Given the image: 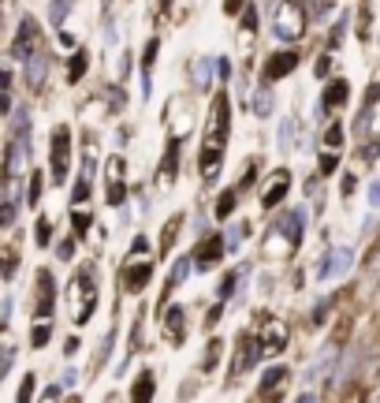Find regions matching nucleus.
Returning <instances> with one entry per match:
<instances>
[{"label":"nucleus","instance_id":"nucleus-28","mask_svg":"<svg viewBox=\"0 0 380 403\" xmlns=\"http://www.w3.org/2000/svg\"><path fill=\"white\" fill-rule=\"evenodd\" d=\"M127 202V187H123V179H108V206H123Z\"/></svg>","mask_w":380,"mask_h":403},{"label":"nucleus","instance_id":"nucleus-16","mask_svg":"<svg viewBox=\"0 0 380 403\" xmlns=\"http://www.w3.org/2000/svg\"><path fill=\"white\" fill-rule=\"evenodd\" d=\"M212 71H217V60L198 57V60L190 63V79H194V86H198V90H206L209 82H212Z\"/></svg>","mask_w":380,"mask_h":403},{"label":"nucleus","instance_id":"nucleus-15","mask_svg":"<svg viewBox=\"0 0 380 403\" xmlns=\"http://www.w3.org/2000/svg\"><path fill=\"white\" fill-rule=\"evenodd\" d=\"M30 45H34V19H23L19 23V38H15V45H12V57L26 60L30 57Z\"/></svg>","mask_w":380,"mask_h":403},{"label":"nucleus","instance_id":"nucleus-6","mask_svg":"<svg viewBox=\"0 0 380 403\" xmlns=\"http://www.w3.org/2000/svg\"><path fill=\"white\" fill-rule=\"evenodd\" d=\"M350 265H354V250L350 246H336V250H328L317 265V280H336L343 273H350Z\"/></svg>","mask_w":380,"mask_h":403},{"label":"nucleus","instance_id":"nucleus-8","mask_svg":"<svg viewBox=\"0 0 380 403\" xmlns=\"http://www.w3.org/2000/svg\"><path fill=\"white\" fill-rule=\"evenodd\" d=\"M299 60H302V52H294V49L272 52V57H268V63H265V71H261V82H265V86L280 82L283 75H291V71L299 68Z\"/></svg>","mask_w":380,"mask_h":403},{"label":"nucleus","instance_id":"nucleus-49","mask_svg":"<svg viewBox=\"0 0 380 403\" xmlns=\"http://www.w3.org/2000/svg\"><path fill=\"white\" fill-rule=\"evenodd\" d=\"M12 108V97H8V90H0V112H8Z\"/></svg>","mask_w":380,"mask_h":403},{"label":"nucleus","instance_id":"nucleus-52","mask_svg":"<svg viewBox=\"0 0 380 403\" xmlns=\"http://www.w3.org/2000/svg\"><path fill=\"white\" fill-rule=\"evenodd\" d=\"M168 4H172V0H161V12H164V8H168Z\"/></svg>","mask_w":380,"mask_h":403},{"label":"nucleus","instance_id":"nucleus-12","mask_svg":"<svg viewBox=\"0 0 380 403\" xmlns=\"http://www.w3.org/2000/svg\"><path fill=\"white\" fill-rule=\"evenodd\" d=\"M287 190H291V176H287V168H280V172L272 176V183L265 187L261 206H265V209H276V206H280V202L287 198Z\"/></svg>","mask_w":380,"mask_h":403},{"label":"nucleus","instance_id":"nucleus-20","mask_svg":"<svg viewBox=\"0 0 380 403\" xmlns=\"http://www.w3.org/2000/svg\"><path fill=\"white\" fill-rule=\"evenodd\" d=\"M71 8H75V0H52V4H49V23L57 26V30H60V23L68 19Z\"/></svg>","mask_w":380,"mask_h":403},{"label":"nucleus","instance_id":"nucleus-10","mask_svg":"<svg viewBox=\"0 0 380 403\" xmlns=\"http://www.w3.org/2000/svg\"><path fill=\"white\" fill-rule=\"evenodd\" d=\"M224 235L220 232H212L209 239H201V246H198V254H194V265H198V269H212V265H220V258H224Z\"/></svg>","mask_w":380,"mask_h":403},{"label":"nucleus","instance_id":"nucleus-1","mask_svg":"<svg viewBox=\"0 0 380 403\" xmlns=\"http://www.w3.org/2000/svg\"><path fill=\"white\" fill-rule=\"evenodd\" d=\"M228 94L212 97V112H209V127H206V150H201V176L217 179L220 176V157L228 146V127H231V112H228Z\"/></svg>","mask_w":380,"mask_h":403},{"label":"nucleus","instance_id":"nucleus-48","mask_svg":"<svg viewBox=\"0 0 380 403\" xmlns=\"http://www.w3.org/2000/svg\"><path fill=\"white\" fill-rule=\"evenodd\" d=\"M220 310H224V306H212V310H209V314H206V325H217V322H220Z\"/></svg>","mask_w":380,"mask_h":403},{"label":"nucleus","instance_id":"nucleus-47","mask_svg":"<svg viewBox=\"0 0 380 403\" xmlns=\"http://www.w3.org/2000/svg\"><path fill=\"white\" fill-rule=\"evenodd\" d=\"M217 75H220V79L231 75V63H228V60H217Z\"/></svg>","mask_w":380,"mask_h":403},{"label":"nucleus","instance_id":"nucleus-43","mask_svg":"<svg viewBox=\"0 0 380 403\" xmlns=\"http://www.w3.org/2000/svg\"><path fill=\"white\" fill-rule=\"evenodd\" d=\"M243 8H246V0H224V12L228 15H239Z\"/></svg>","mask_w":380,"mask_h":403},{"label":"nucleus","instance_id":"nucleus-11","mask_svg":"<svg viewBox=\"0 0 380 403\" xmlns=\"http://www.w3.org/2000/svg\"><path fill=\"white\" fill-rule=\"evenodd\" d=\"M15 213H19V190H15V176H8L0 187V228L15 224Z\"/></svg>","mask_w":380,"mask_h":403},{"label":"nucleus","instance_id":"nucleus-24","mask_svg":"<svg viewBox=\"0 0 380 403\" xmlns=\"http://www.w3.org/2000/svg\"><path fill=\"white\" fill-rule=\"evenodd\" d=\"M175 164H179V142H168V153H164V164H161L164 179H175Z\"/></svg>","mask_w":380,"mask_h":403},{"label":"nucleus","instance_id":"nucleus-23","mask_svg":"<svg viewBox=\"0 0 380 403\" xmlns=\"http://www.w3.org/2000/svg\"><path fill=\"white\" fill-rule=\"evenodd\" d=\"M153 392H157V384H153V373L146 370L142 377H138V384H134V389H131V400H150Z\"/></svg>","mask_w":380,"mask_h":403},{"label":"nucleus","instance_id":"nucleus-14","mask_svg":"<svg viewBox=\"0 0 380 403\" xmlns=\"http://www.w3.org/2000/svg\"><path fill=\"white\" fill-rule=\"evenodd\" d=\"M45 71H49V57H45V52H30V57H26V86L41 90Z\"/></svg>","mask_w":380,"mask_h":403},{"label":"nucleus","instance_id":"nucleus-19","mask_svg":"<svg viewBox=\"0 0 380 403\" xmlns=\"http://www.w3.org/2000/svg\"><path fill=\"white\" fill-rule=\"evenodd\" d=\"M283 381H287V370H283V366H272V370L261 377V396H272V392L280 389Z\"/></svg>","mask_w":380,"mask_h":403},{"label":"nucleus","instance_id":"nucleus-3","mask_svg":"<svg viewBox=\"0 0 380 403\" xmlns=\"http://www.w3.org/2000/svg\"><path fill=\"white\" fill-rule=\"evenodd\" d=\"M272 34L280 41H299L302 38V34H306V8H302V0H280Z\"/></svg>","mask_w":380,"mask_h":403},{"label":"nucleus","instance_id":"nucleus-18","mask_svg":"<svg viewBox=\"0 0 380 403\" xmlns=\"http://www.w3.org/2000/svg\"><path fill=\"white\" fill-rule=\"evenodd\" d=\"M347 94H350V86H347L343 79H336V82H328V90H324L321 105H324V108H336V105H343V101H347Z\"/></svg>","mask_w":380,"mask_h":403},{"label":"nucleus","instance_id":"nucleus-36","mask_svg":"<svg viewBox=\"0 0 380 403\" xmlns=\"http://www.w3.org/2000/svg\"><path fill=\"white\" fill-rule=\"evenodd\" d=\"M34 239H38V246H49V239H52V228H49V221H38V235H34Z\"/></svg>","mask_w":380,"mask_h":403},{"label":"nucleus","instance_id":"nucleus-27","mask_svg":"<svg viewBox=\"0 0 380 403\" xmlns=\"http://www.w3.org/2000/svg\"><path fill=\"white\" fill-rule=\"evenodd\" d=\"M235 198H239V187H228L224 195L217 202V217H231V209H235Z\"/></svg>","mask_w":380,"mask_h":403},{"label":"nucleus","instance_id":"nucleus-50","mask_svg":"<svg viewBox=\"0 0 380 403\" xmlns=\"http://www.w3.org/2000/svg\"><path fill=\"white\" fill-rule=\"evenodd\" d=\"M12 86V75H8V71H0V90H8Z\"/></svg>","mask_w":380,"mask_h":403},{"label":"nucleus","instance_id":"nucleus-31","mask_svg":"<svg viewBox=\"0 0 380 403\" xmlns=\"http://www.w3.org/2000/svg\"><path fill=\"white\" fill-rule=\"evenodd\" d=\"M41 187H45V179L38 176V172H30V187H26V202H30V206H38V198H41Z\"/></svg>","mask_w":380,"mask_h":403},{"label":"nucleus","instance_id":"nucleus-41","mask_svg":"<svg viewBox=\"0 0 380 403\" xmlns=\"http://www.w3.org/2000/svg\"><path fill=\"white\" fill-rule=\"evenodd\" d=\"M243 26H246V34L257 30V12H254V8H246V12H243Z\"/></svg>","mask_w":380,"mask_h":403},{"label":"nucleus","instance_id":"nucleus-46","mask_svg":"<svg viewBox=\"0 0 380 403\" xmlns=\"http://www.w3.org/2000/svg\"><path fill=\"white\" fill-rule=\"evenodd\" d=\"M34 396V377H26V384L19 389V400H30Z\"/></svg>","mask_w":380,"mask_h":403},{"label":"nucleus","instance_id":"nucleus-33","mask_svg":"<svg viewBox=\"0 0 380 403\" xmlns=\"http://www.w3.org/2000/svg\"><path fill=\"white\" fill-rule=\"evenodd\" d=\"M235 284H239V273H228V277L220 280V299H231V295H235Z\"/></svg>","mask_w":380,"mask_h":403},{"label":"nucleus","instance_id":"nucleus-7","mask_svg":"<svg viewBox=\"0 0 380 403\" xmlns=\"http://www.w3.org/2000/svg\"><path fill=\"white\" fill-rule=\"evenodd\" d=\"M257 347H261V355H280L287 347V325L276 322V317H265L261 328H257Z\"/></svg>","mask_w":380,"mask_h":403},{"label":"nucleus","instance_id":"nucleus-35","mask_svg":"<svg viewBox=\"0 0 380 403\" xmlns=\"http://www.w3.org/2000/svg\"><path fill=\"white\" fill-rule=\"evenodd\" d=\"M12 362H15V351H12V347H0V377H8Z\"/></svg>","mask_w":380,"mask_h":403},{"label":"nucleus","instance_id":"nucleus-51","mask_svg":"<svg viewBox=\"0 0 380 403\" xmlns=\"http://www.w3.org/2000/svg\"><path fill=\"white\" fill-rule=\"evenodd\" d=\"M373 273H380V254H377V258H373Z\"/></svg>","mask_w":380,"mask_h":403},{"label":"nucleus","instance_id":"nucleus-45","mask_svg":"<svg viewBox=\"0 0 380 403\" xmlns=\"http://www.w3.org/2000/svg\"><path fill=\"white\" fill-rule=\"evenodd\" d=\"M366 161H377L380 157V139H373V146H366V153H361Z\"/></svg>","mask_w":380,"mask_h":403},{"label":"nucleus","instance_id":"nucleus-25","mask_svg":"<svg viewBox=\"0 0 380 403\" xmlns=\"http://www.w3.org/2000/svg\"><path fill=\"white\" fill-rule=\"evenodd\" d=\"M86 63H90V52H86V49H79L75 57H71V68H68V82H79V79H82V71H86Z\"/></svg>","mask_w":380,"mask_h":403},{"label":"nucleus","instance_id":"nucleus-4","mask_svg":"<svg viewBox=\"0 0 380 403\" xmlns=\"http://www.w3.org/2000/svg\"><path fill=\"white\" fill-rule=\"evenodd\" d=\"M71 291H75V325H86L90 314L97 310V291H94V273L82 269L75 284H71Z\"/></svg>","mask_w":380,"mask_h":403},{"label":"nucleus","instance_id":"nucleus-30","mask_svg":"<svg viewBox=\"0 0 380 403\" xmlns=\"http://www.w3.org/2000/svg\"><path fill=\"white\" fill-rule=\"evenodd\" d=\"M183 333H187V328H183V310H172L168 314V336L172 340H183Z\"/></svg>","mask_w":380,"mask_h":403},{"label":"nucleus","instance_id":"nucleus-29","mask_svg":"<svg viewBox=\"0 0 380 403\" xmlns=\"http://www.w3.org/2000/svg\"><path fill=\"white\" fill-rule=\"evenodd\" d=\"M254 112H257V116H268V112H272V90H268V86L254 97Z\"/></svg>","mask_w":380,"mask_h":403},{"label":"nucleus","instance_id":"nucleus-21","mask_svg":"<svg viewBox=\"0 0 380 403\" xmlns=\"http://www.w3.org/2000/svg\"><path fill=\"white\" fill-rule=\"evenodd\" d=\"M190 269H194L190 258H179V262H175V269H172V277H168V291H175V284L187 280V277H190ZM168 291H164V299H168Z\"/></svg>","mask_w":380,"mask_h":403},{"label":"nucleus","instance_id":"nucleus-42","mask_svg":"<svg viewBox=\"0 0 380 403\" xmlns=\"http://www.w3.org/2000/svg\"><path fill=\"white\" fill-rule=\"evenodd\" d=\"M321 172H324V176L336 172V153H324V157H321Z\"/></svg>","mask_w":380,"mask_h":403},{"label":"nucleus","instance_id":"nucleus-32","mask_svg":"<svg viewBox=\"0 0 380 403\" xmlns=\"http://www.w3.org/2000/svg\"><path fill=\"white\" fill-rule=\"evenodd\" d=\"M157 49H161V41H157V38H150V41H146V49H142V68H146V71L153 68V60H157Z\"/></svg>","mask_w":380,"mask_h":403},{"label":"nucleus","instance_id":"nucleus-34","mask_svg":"<svg viewBox=\"0 0 380 403\" xmlns=\"http://www.w3.org/2000/svg\"><path fill=\"white\" fill-rule=\"evenodd\" d=\"M324 142H328L332 150H339V146H343V127H339V124H332L328 131H324Z\"/></svg>","mask_w":380,"mask_h":403},{"label":"nucleus","instance_id":"nucleus-44","mask_svg":"<svg viewBox=\"0 0 380 403\" xmlns=\"http://www.w3.org/2000/svg\"><path fill=\"white\" fill-rule=\"evenodd\" d=\"M369 206H380V179L369 183Z\"/></svg>","mask_w":380,"mask_h":403},{"label":"nucleus","instance_id":"nucleus-39","mask_svg":"<svg viewBox=\"0 0 380 403\" xmlns=\"http://www.w3.org/2000/svg\"><path fill=\"white\" fill-rule=\"evenodd\" d=\"M291 135H294V120H287L280 127V150H291Z\"/></svg>","mask_w":380,"mask_h":403},{"label":"nucleus","instance_id":"nucleus-17","mask_svg":"<svg viewBox=\"0 0 380 403\" xmlns=\"http://www.w3.org/2000/svg\"><path fill=\"white\" fill-rule=\"evenodd\" d=\"M38 284H41V295H38V317H49L52 314V273H38Z\"/></svg>","mask_w":380,"mask_h":403},{"label":"nucleus","instance_id":"nucleus-9","mask_svg":"<svg viewBox=\"0 0 380 403\" xmlns=\"http://www.w3.org/2000/svg\"><path fill=\"white\" fill-rule=\"evenodd\" d=\"M302 228H306V209H287V213L280 217V221H276L272 232H276V235H283L287 246L294 250V246L302 243Z\"/></svg>","mask_w":380,"mask_h":403},{"label":"nucleus","instance_id":"nucleus-5","mask_svg":"<svg viewBox=\"0 0 380 403\" xmlns=\"http://www.w3.org/2000/svg\"><path fill=\"white\" fill-rule=\"evenodd\" d=\"M68 161H71V131L60 124L52 131V183L68 179Z\"/></svg>","mask_w":380,"mask_h":403},{"label":"nucleus","instance_id":"nucleus-13","mask_svg":"<svg viewBox=\"0 0 380 403\" xmlns=\"http://www.w3.org/2000/svg\"><path fill=\"white\" fill-rule=\"evenodd\" d=\"M239 351H243V355H235V377H239V373H246L250 366H254L257 359H261V347H257V336H254V333L239 336Z\"/></svg>","mask_w":380,"mask_h":403},{"label":"nucleus","instance_id":"nucleus-40","mask_svg":"<svg viewBox=\"0 0 380 403\" xmlns=\"http://www.w3.org/2000/svg\"><path fill=\"white\" fill-rule=\"evenodd\" d=\"M123 168H127L123 157H112L108 161V179H123Z\"/></svg>","mask_w":380,"mask_h":403},{"label":"nucleus","instance_id":"nucleus-22","mask_svg":"<svg viewBox=\"0 0 380 403\" xmlns=\"http://www.w3.org/2000/svg\"><path fill=\"white\" fill-rule=\"evenodd\" d=\"M90 224H94V217H90L86 209H79V206H75V213H71V228H75L79 239H86V235H90Z\"/></svg>","mask_w":380,"mask_h":403},{"label":"nucleus","instance_id":"nucleus-2","mask_svg":"<svg viewBox=\"0 0 380 403\" xmlns=\"http://www.w3.org/2000/svg\"><path fill=\"white\" fill-rule=\"evenodd\" d=\"M146 250H150L146 235H134L131 254H127V262H123V284H127L131 291H142L146 280L153 277V254H146Z\"/></svg>","mask_w":380,"mask_h":403},{"label":"nucleus","instance_id":"nucleus-37","mask_svg":"<svg viewBox=\"0 0 380 403\" xmlns=\"http://www.w3.org/2000/svg\"><path fill=\"white\" fill-rule=\"evenodd\" d=\"M49 333H52L49 325H38V328H34V336H30V344L34 347H45V344H49Z\"/></svg>","mask_w":380,"mask_h":403},{"label":"nucleus","instance_id":"nucleus-38","mask_svg":"<svg viewBox=\"0 0 380 403\" xmlns=\"http://www.w3.org/2000/svg\"><path fill=\"white\" fill-rule=\"evenodd\" d=\"M217 362H220V344L212 340L209 344V355H206V362H201V366H206V370H217Z\"/></svg>","mask_w":380,"mask_h":403},{"label":"nucleus","instance_id":"nucleus-26","mask_svg":"<svg viewBox=\"0 0 380 403\" xmlns=\"http://www.w3.org/2000/svg\"><path fill=\"white\" fill-rule=\"evenodd\" d=\"M90 187H94V176H90V172H82L79 183H75V195H71V202H75V206H82V202L90 198Z\"/></svg>","mask_w":380,"mask_h":403}]
</instances>
